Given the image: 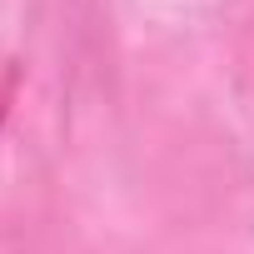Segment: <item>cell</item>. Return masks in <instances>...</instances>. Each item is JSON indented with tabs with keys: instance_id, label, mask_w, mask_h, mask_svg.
<instances>
[{
	"instance_id": "cell-1",
	"label": "cell",
	"mask_w": 254,
	"mask_h": 254,
	"mask_svg": "<svg viewBox=\"0 0 254 254\" xmlns=\"http://www.w3.org/2000/svg\"><path fill=\"white\" fill-rule=\"evenodd\" d=\"M15 85H20V65L15 60H0V120H5V110L15 100Z\"/></svg>"
}]
</instances>
